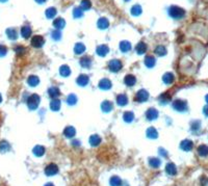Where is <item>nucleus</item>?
Masks as SVG:
<instances>
[{"label":"nucleus","mask_w":208,"mask_h":186,"mask_svg":"<svg viewBox=\"0 0 208 186\" xmlns=\"http://www.w3.org/2000/svg\"><path fill=\"white\" fill-rule=\"evenodd\" d=\"M40 104V96L37 94H32L29 98L27 99V105H28V108L30 110H35L37 108Z\"/></svg>","instance_id":"f03ea898"},{"label":"nucleus","mask_w":208,"mask_h":186,"mask_svg":"<svg viewBox=\"0 0 208 186\" xmlns=\"http://www.w3.org/2000/svg\"><path fill=\"white\" fill-rule=\"evenodd\" d=\"M99 87L101 89H109L112 87V81L109 79H107V78H103L102 80H100Z\"/></svg>","instance_id":"f8f14e48"},{"label":"nucleus","mask_w":208,"mask_h":186,"mask_svg":"<svg viewBox=\"0 0 208 186\" xmlns=\"http://www.w3.org/2000/svg\"><path fill=\"white\" fill-rule=\"evenodd\" d=\"M73 15H74L75 18H80V17H82V15H83V10H82L80 8H76L74 10H73Z\"/></svg>","instance_id":"c03bdc74"},{"label":"nucleus","mask_w":208,"mask_h":186,"mask_svg":"<svg viewBox=\"0 0 208 186\" xmlns=\"http://www.w3.org/2000/svg\"><path fill=\"white\" fill-rule=\"evenodd\" d=\"M204 114L208 117V106H206L205 108H204Z\"/></svg>","instance_id":"8fccbe9b"},{"label":"nucleus","mask_w":208,"mask_h":186,"mask_svg":"<svg viewBox=\"0 0 208 186\" xmlns=\"http://www.w3.org/2000/svg\"><path fill=\"white\" fill-rule=\"evenodd\" d=\"M109 26V22L107 19L105 18H100L99 21H98V27L101 28V29H105Z\"/></svg>","instance_id":"7c9ffc66"},{"label":"nucleus","mask_w":208,"mask_h":186,"mask_svg":"<svg viewBox=\"0 0 208 186\" xmlns=\"http://www.w3.org/2000/svg\"><path fill=\"white\" fill-rule=\"evenodd\" d=\"M85 51V46H84L82 43H77L75 45V48H74V52L76 54H82V53Z\"/></svg>","instance_id":"c85d7f7f"},{"label":"nucleus","mask_w":208,"mask_h":186,"mask_svg":"<svg viewBox=\"0 0 208 186\" xmlns=\"http://www.w3.org/2000/svg\"><path fill=\"white\" fill-rule=\"evenodd\" d=\"M52 37L54 39V40H60V32L58 30H55L54 32L52 33Z\"/></svg>","instance_id":"de8ad7c7"},{"label":"nucleus","mask_w":208,"mask_h":186,"mask_svg":"<svg viewBox=\"0 0 208 186\" xmlns=\"http://www.w3.org/2000/svg\"><path fill=\"white\" fill-rule=\"evenodd\" d=\"M75 133H76V131H75L74 127H72V126L66 127L64 130V135L66 137H74Z\"/></svg>","instance_id":"2eb2a0df"},{"label":"nucleus","mask_w":208,"mask_h":186,"mask_svg":"<svg viewBox=\"0 0 208 186\" xmlns=\"http://www.w3.org/2000/svg\"><path fill=\"white\" fill-rule=\"evenodd\" d=\"M6 35L10 40H16L17 39V30L14 29V28H8L6 30Z\"/></svg>","instance_id":"c9c22d12"},{"label":"nucleus","mask_w":208,"mask_h":186,"mask_svg":"<svg viewBox=\"0 0 208 186\" xmlns=\"http://www.w3.org/2000/svg\"><path fill=\"white\" fill-rule=\"evenodd\" d=\"M162 80L166 84H171L174 81V75L172 73H166V74L162 76Z\"/></svg>","instance_id":"cd10ccee"},{"label":"nucleus","mask_w":208,"mask_h":186,"mask_svg":"<svg viewBox=\"0 0 208 186\" xmlns=\"http://www.w3.org/2000/svg\"><path fill=\"white\" fill-rule=\"evenodd\" d=\"M155 62H156V59L152 55H148V56L145 58V65L148 68H153L154 66H155Z\"/></svg>","instance_id":"412c9836"},{"label":"nucleus","mask_w":208,"mask_h":186,"mask_svg":"<svg viewBox=\"0 0 208 186\" xmlns=\"http://www.w3.org/2000/svg\"><path fill=\"white\" fill-rule=\"evenodd\" d=\"M45 40L42 35H35L31 39V45L35 48H41L44 45Z\"/></svg>","instance_id":"0eeeda50"},{"label":"nucleus","mask_w":208,"mask_h":186,"mask_svg":"<svg viewBox=\"0 0 208 186\" xmlns=\"http://www.w3.org/2000/svg\"><path fill=\"white\" fill-rule=\"evenodd\" d=\"M146 118L149 121H152V120H155L158 118V111L155 108H149L146 112Z\"/></svg>","instance_id":"6e6552de"},{"label":"nucleus","mask_w":208,"mask_h":186,"mask_svg":"<svg viewBox=\"0 0 208 186\" xmlns=\"http://www.w3.org/2000/svg\"><path fill=\"white\" fill-rule=\"evenodd\" d=\"M57 173H58V167L54 163H50L45 167V174L47 176H53Z\"/></svg>","instance_id":"423d86ee"},{"label":"nucleus","mask_w":208,"mask_h":186,"mask_svg":"<svg viewBox=\"0 0 208 186\" xmlns=\"http://www.w3.org/2000/svg\"><path fill=\"white\" fill-rule=\"evenodd\" d=\"M110 184L112 186H120L122 184V180L118 176H114L110 178Z\"/></svg>","instance_id":"ea45409f"},{"label":"nucleus","mask_w":208,"mask_h":186,"mask_svg":"<svg viewBox=\"0 0 208 186\" xmlns=\"http://www.w3.org/2000/svg\"><path fill=\"white\" fill-rule=\"evenodd\" d=\"M155 53L159 56H162L166 53V49L164 47V46H158V47H156L155 49Z\"/></svg>","instance_id":"37998d69"},{"label":"nucleus","mask_w":208,"mask_h":186,"mask_svg":"<svg viewBox=\"0 0 208 186\" xmlns=\"http://www.w3.org/2000/svg\"><path fill=\"white\" fill-rule=\"evenodd\" d=\"M50 108H51L53 111H58L60 108V101L58 99H53L50 103Z\"/></svg>","instance_id":"4be33fe9"},{"label":"nucleus","mask_w":208,"mask_h":186,"mask_svg":"<svg viewBox=\"0 0 208 186\" xmlns=\"http://www.w3.org/2000/svg\"><path fill=\"white\" fill-rule=\"evenodd\" d=\"M33 154H35V156H43L45 154V148L43 146H35V149H33Z\"/></svg>","instance_id":"c756f323"},{"label":"nucleus","mask_w":208,"mask_h":186,"mask_svg":"<svg viewBox=\"0 0 208 186\" xmlns=\"http://www.w3.org/2000/svg\"><path fill=\"white\" fill-rule=\"evenodd\" d=\"M108 51H109V48H108V46H106V45H100V46H98L96 49L97 54H99L100 56H105V55L108 53Z\"/></svg>","instance_id":"9d476101"},{"label":"nucleus","mask_w":208,"mask_h":186,"mask_svg":"<svg viewBox=\"0 0 208 186\" xmlns=\"http://www.w3.org/2000/svg\"><path fill=\"white\" fill-rule=\"evenodd\" d=\"M147 136L149 138H156V137L158 136V133L156 131V129L154 127H150L148 130H147Z\"/></svg>","instance_id":"2f4dec72"},{"label":"nucleus","mask_w":208,"mask_h":186,"mask_svg":"<svg viewBox=\"0 0 208 186\" xmlns=\"http://www.w3.org/2000/svg\"><path fill=\"white\" fill-rule=\"evenodd\" d=\"M168 14L171 16L172 18L174 19H181V18H183L184 15H185V10L183 8H179V6H176V5H173L168 10Z\"/></svg>","instance_id":"f257e3e1"},{"label":"nucleus","mask_w":208,"mask_h":186,"mask_svg":"<svg viewBox=\"0 0 208 186\" xmlns=\"http://www.w3.org/2000/svg\"><path fill=\"white\" fill-rule=\"evenodd\" d=\"M1 101H2V97H1V95H0V103H1Z\"/></svg>","instance_id":"6e6d98bb"},{"label":"nucleus","mask_w":208,"mask_h":186,"mask_svg":"<svg viewBox=\"0 0 208 186\" xmlns=\"http://www.w3.org/2000/svg\"><path fill=\"white\" fill-rule=\"evenodd\" d=\"M45 186H54V185H53V184H52V183H47Z\"/></svg>","instance_id":"603ef678"},{"label":"nucleus","mask_w":208,"mask_h":186,"mask_svg":"<svg viewBox=\"0 0 208 186\" xmlns=\"http://www.w3.org/2000/svg\"><path fill=\"white\" fill-rule=\"evenodd\" d=\"M124 1H129V0H124Z\"/></svg>","instance_id":"4d7b16f0"},{"label":"nucleus","mask_w":208,"mask_h":186,"mask_svg":"<svg viewBox=\"0 0 208 186\" xmlns=\"http://www.w3.org/2000/svg\"><path fill=\"white\" fill-rule=\"evenodd\" d=\"M6 52H8V48L3 46V45H0V57L4 56L6 54Z\"/></svg>","instance_id":"49530a36"},{"label":"nucleus","mask_w":208,"mask_h":186,"mask_svg":"<svg viewBox=\"0 0 208 186\" xmlns=\"http://www.w3.org/2000/svg\"><path fill=\"white\" fill-rule=\"evenodd\" d=\"M149 164H150L152 167H154V169H157V167H159V165H160V160H159L158 158H150Z\"/></svg>","instance_id":"4c0bfd02"},{"label":"nucleus","mask_w":208,"mask_h":186,"mask_svg":"<svg viewBox=\"0 0 208 186\" xmlns=\"http://www.w3.org/2000/svg\"><path fill=\"white\" fill-rule=\"evenodd\" d=\"M89 76L87 75H84V74H81L78 76V78L76 79V82L78 83V85H80V86H85V85L89 83Z\"/></svg>","instance_id":"1a4fd4ad"},{"label":"nucleus","mask_w":208,"mask_h":186,"mask_svg":"<svg viewBox=\"0 0 208 186\" xmlns=\"http://www.w3.org/2000/svg\"><path fill=\"white\" fill-rule=\"evenodd\" d=\"M131 14L133 16H139V15H141V5H139V4L133 5V6H132V8H131Z\"/></svg>","instance_id":"e433bc0d"},{"label":"nucleus","mask_w":208,"mask_h":186,"mask_svg":"<svg viewBox=\"0 0 208 186\" xmlns=\"http://www.w3.org/2000/svg\"><path fill=\"white\" fill-rule=\"evenodd\" d=\"M159 99H160L161 103H168V102L170 101V96H168L166 94H162Z\"/></svg>","instance_id":"a18cd8bd"},{"label":"nucleus","mask_w":208,"mask_h":186,"mask_svg":"<svg viewBox=\"0 0 208 186\" xmlns=\"http://www.w3.org/2000/svg\"><path fill=\"white\" fill-rule=\"evenodd\" d=\"M123 119H124V121L127 122V123H131V122L133 121V119H134L133 112H131V111L124 112V114H123Z\"/></svg>","instance_id":"f704fd0d"},{"label":"nucleus","mask_w":208,"mask_h":186,"mask_svg":"<svg viewBox=\"0 0 208 186\" xmlns=\"http://www.w3.org/2000/svg\"><path fill=\"white\" fill-rule=\"evenodd\" d=\"M199 127H200V122H193V124H191V129L193 130L199 129Z\"/></svg>","instance_id":"09e8293b"},{"label":"nucleus","mask_w":208,"mask_h":186,"mask_svg":"<svg viewBox=\"0 0 208 186\" xmlns=\"http://www.w3.org/2000/svg\"><path fill=\"white\" fill-rule=\"evenodd\" d=\"M21 35L24 39H28L31 35V28L29 26H23L21 28Z\"/></svg>","instance_id":"393cba45"},{"label":"nucleus","mask_w":208,"mask_h":186,"mask_svg":"<svg viewBox=\"0 0 208 186\" xmlns=\"http://www.w3.org/2000/svg\"><path fill=\"white\" fill-rule=\"evenodd\" d=\"M60 75H62V76L68 77L70 74H71V70H70V68L68 67L67 65H64V66H62V67H60Z\"/></svg>","instance_id":"473e14b6"},{"label":"nucleus","mask_w":208,"mask_h":186,"mask_svg":"<svg viewBox=\"0 0 208 186\" xmlns=\"http://www.w3.org/2000/svg\"><path fill=\"white\" fill-rule=\"evenodd\" d=\"M116 103L120 106H125V105L128 103V97H127L125 94H120L118 97H116Z\"/></svg>","instance_id":"9b49d317"},{"label":"nucleus","mask_w":208,"mask_h":186,"mask_svg":"<svg viewBox=\"0 0 208 186\" xmlns=\"http://www.w3.org/2000/svg\"><path fill=\"white\" fill-rule=\"evenodd\" d=\"M101 142V137L99 135H97V134H94L92 136L89 137V144L92 145L93 147H96Z\"/></svg>","instance_id":"5701e85b"},{"label":"nucleus","mask_w":208,"mask_h":186,"mask_svg":"<svg viewBox=\"0 0 208 186\" xmlns=\"http://www.w3.org/2000/svg\"><path fill=\"white\" fill-rule=\"evenodd\" d=\"M91 1L89 0H82L81 4H80V8H81L82 10H89V8H91Z\"/></svg>","instance_id":"79ce46f5"},{"label":"nucleus","mask_w":208,"mask_h":186,"mask_svg":"<svg viewBox=\"0 0 208 186\" xmlns=\"http://www.w3.org/2000/svg\"><path fill=\"white\" fill-rule=\"evenodd\" d=\"M80 65H81L82 68H89L92 66V58L89 56L82 57L80 59Z\"/></svg>","instance_id":"aec40b11"},{"label":"nucleus","mask_w":208,"mask_h":186,"mask_svg":"<svg viewBox=\"0 0 208 186\" xmlns=\"http://www.w3.org/2000/svg\"><path fill=\"white\" fill-rule=\"evenodd\" d=\"M55 15H56V10L54 8H49L48 10H46V17L49 18V19L54 18Z\"/></svg>","instance_id":"58836bf2"},{"label":"nucleus","mask_w":208,"mask_h":186,"mask_svg":"<svg viewBox=\"0 0 208 186\" xmlns=\"http://www.w3.org/2000/svg\"><path fill=\"white\" fill-rule=\"evenodd\" d=\"M166 171L168 175H171V176H174V175H176L177 173V169H176V165L174 163H168V165L166 166Z\"/></svg>","instance_id":"b1692460"},{"label":"nucleus","mask_w":208,"mask_h":186,"mask_svg":"<svg viewBox=\"0 0 208 186\" xmlns=\"http://www.w3.org/2000/svg\"><path fill=\"white\" fill-rule=\"evenodd\" d=\"M205 99H206V102H207V103H208V95H207V96H206Z\"/></svg>","instance_id":"864d4df0"},{"label":"nucleus","mask_w":208,"mask_h":186,"mask_svg":"<svg viewBox=\"0 0 208 186\" xmlns=\"http://www.w3.org/2000/svg\"><path fill=\"white\" fill-rule=\"evenodd\" d=\"M64 24H66V22H64V20L62 18H57V19L54 20V22H53V25H54V27L56 28V29H62V28H64Z\"/></svg>","instance_id":"a878e982"},{"label":"nucleus","mask_w":208,"mask_h":186,"mask_svg":"<svg viewBox=\"0 0 208 186\" xmlns=\"http://www.w3.org/2000/svg\"><path fill=\"white\" fill-rule=\"evenodd\" d=\"M193 142H191V140H188V139H185V140H183V142L180 144V148L182 150H184V151H191V149H193Z\"/></svg>","instance_id":"ddd939ff"},{"label":"nucleus","mask_w":208,"mask_h":186,"mask_svg":"<svg viewBox=\"0 0 208 186\" xmlns=\"http://www.w3.org/2000/svg\"><path fill=\"white\" fill-rule=\"evenodd\" d=\"M5 1H8V0H0V2H5Z\"/></svg>","instance_id":"5fc2aeb1"},{"label":"nucleus","mask_w":208,"mask_h":186,"mask_svg":"<svg viewBox=\"0 0 208 186\" xmlns=\"http://www.w3.org/2000/svg\"><path fill=\"white\" fill-rule=\"evenodd\" d=\"M120 49H121L122 52H128L131 50V44L127 41H123V42L120 43Z\"/></svg>","instance_id":"a211bd4d"},{"label":"nucleus","mask_w":208,"mask_h":186,"mask_svg":"<svg viewBox=\"0 0 208 186\" xmlns=\"http://www.w3.org/2000/svg\"><path fill=\"white\" fill-rule=\"evenodd\" d=\"M48 94H49V96L52 98V99H56V98L60 95V89H58V87L52 86V87H50L49 91H48Z\"/></svg>","instance_id":"4468645a"},{"label":"nucleus","mask_w":208,"mask_h":186,"mask_svg":"<svg viewBox=\"0 0 208 186\" xmlns=\"http://www.w3.org/2000/svg\"><path fill=\"white\" fill-rule=\"evenodd\" d=\"M27 83L30 86H37V85L40 83V79H39V77L35 76V75H31V76L28 77Z\"/></svg>","instance_id":"6ab92c4d"},{"label":"nucleus","mask_w":208,"mask_h":186,"mask_svg":"<svg viewBox=\"0 0 208 186\" xmlns=\"http://www.w3.org/2000/svg\"><path fill=\"white\" fill-rule=\"evenodd\" d=\"M149 99V93L147 92L146 89H139V92L135 94L134 100L139 103H143V102L147 101Z\"/></svg>","instance_id":"7ed1b4c3"},{"label":"nucleus","mask_w":208,"mask_h":186,"mask_svg":"<svg viewBox=\"0 0 208 186\" xmlns=\"http://www.w3.org/2000/svg\"><path fill=\"white\" fill-rule=\"evenodd\" d=\"M112 107H114V104H112L110 101H104L103 103L101 104V108L104 112H109L112 110Z\"/></svg>","instance_id":"f3484780"},{"label":"nucleus","mask_w":208,"mask_h":186,"mask_svg":"<svg viewBox=\"0 0 208 186\" xmlns=\"http://www.w3.org/2000/svg\"><path fill=\"white\" fill-rule=\"evenodd\" d=\"M122 62L119 59H112L108 62V69L112 72H119L122 69Z\"/></svg>","instance_id":"39448f33"},{"label":"nucleus","mask_w":208,"mask_h":186,"mask_svg":"<svg viewBox=\"0 0 208 186\" xmlns=\"http://www.w3.org/2000/svg\"><path fill=\"white\" fill-rule=\"evenodd\" d=\"M174 109L178 110V111H185L187 109V103L183 100H175L173 102Z\"/></svg>","instance_id":"20e7f679"},{"label":"nucleus","mask_w":208,"mask_h":186,"mask_svg":"<svg viewBox=\"0 0 208 186\" xmlns=\"http://www.w3.org/2000/svg\"><path fill=\"white\" fill-rule=\"evenodd\" d=\"M124 82H125V84L128 85V86H133L136 82V78L133 76V75H126V77H125V79H124Z\"/></svg>","instance_id":"dca6fc26"},{"label":"nucleus","mask_w":208,"mask_h":186,"mask_svg":"<svg viewBox=\"0 0 208 186\" xmlns=\"http://www.w3.org/2000/svg\"><path fill=\"white\" fill-rule=\"evenodd\" d=\"M67 102H68V104H69V105H74L75 103L77 102V97L75 96L74 94L69 95V96H68V98H67Z\"/></svg>","instance_id":"a19ab883"},{"label":"nucleus","mask_w":208,"mask_h":186,"mask_svg":"<svg viewBox=\"0 0 208 186\" xmlns=\"http://www.w3.org/2000/svg\"><path fill=\"white\" fill-rule=\"evenodd\" d=\"M35 1H37V2H39V3H44L46 0H35Z\"/></svg>","instance_id":"3c124183"},{"label":"nucleus","mask_w":208,"mask_h":186,"mask_svg":"<svg viewBox=\"0 0 208 186\" xmlns=\"http://www.w3.org/2000/svg\"><path fill=\"white\" fill-rule=\"evenodd\" d=\"M135 49H136V52L139 53V54H144V53L147 51V45L145 44L144 42H141L136 45Z\"/></svg>","instance_id":"bb28decb"},{"label":"nucleus","mask_w":208,"mask_h":186,"mask_svg":"<svg viewBox=\"0 0 208 186\" xmlns=\"http://www.w3.org/2000/svg\"><path fill=\"white\" fill-rule=\"evenodd\" d=\"M198 153L200 156H207L208 155V147L205 146V145H201L200 147L198 148Z\"/></svg>","instance_id":"72a5a7b5"}]
</instances>
